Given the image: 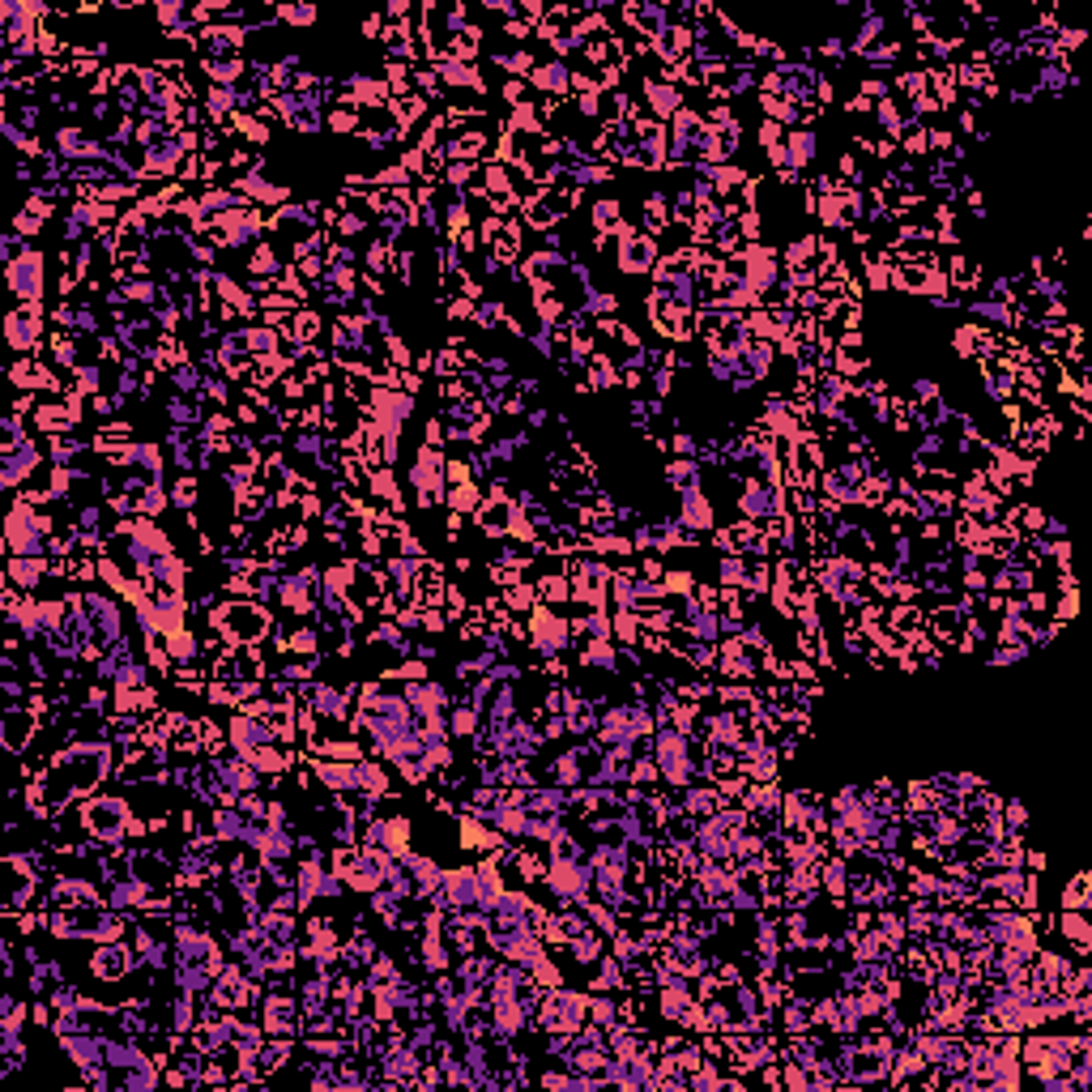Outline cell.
<instances>
[{
	"instance_id": "1",
	"label": "cell",
	"mask_w": 1092,
	"mask_h": 1092,
	"mask_svg": "<svg viewBox=\"0 0 1092 1092\" xmlns=\"http://www.w3.org/2000/svg\"><path fill=\"white\" fill-rule=\"evenodd\" d=\"M9 287L35 308V299H39V291H43V260L35 256V252H26L22 260H14V273H9Z\"/></svg>"
},
{
	"instance_id": "2",
	"label": "cell",
	"mask_w": 1092,
	"mask_h": 1092,
	"mask_svg": "<svg viewBox=\"0 0 1092 1092\" xmlns=\"http://www.w3.org/2000/svg\"><path fill=\"white\" fill-rule=\"evenodd\" d=\"M5 333H9V342H14L18 350H31L35 338H39V312H35V308L14 312V316L5 321Z\"/></svg>"
},
{
	"instance_id": "3",
	"label": "cell",
	"mask_w": 1092,
	"mask_h": 1092,
	"mask_svg": "<svg viewBox=\"0 0 1092 1092\" xmlns=\"http://www.w3.org/2000/svg\"><path fill=\"white\" fill-rule=\"evenodd\" d=\"M9 577H14L18 585H35V581L43 577V564H39V560H14V564H9Z\"/></svg>"
},
{
	"instance_id": "4",
	"label": "cell",
	"mask_w": 1092,
	"mask_h": 1092,
	"mask_svg": "<svg viewBox=\"0 0 1092 1092\" xmlns=\"http://www.w3.org/2000/svg\"><path fill=\"white\" fill-rule=\"evenodd\" d=\"M282 18H291V22H299V26H304V22H312V18H316V9H282Z\"/></svg>"
}]
</instances>
